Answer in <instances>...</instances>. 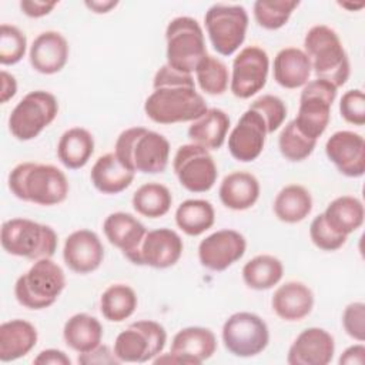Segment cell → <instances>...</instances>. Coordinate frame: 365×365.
I'll use <instances>...</instances> for the list:
<instances>
[{
    "label": "cell",
    "instance_id": "1",
    "mask_svg": "<svg viewBox=\"0 0 365 365\" xmlns=\"http://www.w3.org/2000/svg\"><path fill=\"white\" fill-rule=\"evenodd\" d=\"M153 88L144 101V113L157 124L192 123L208 110L204 97L195 90L192 76L167 64L155 71Z\"/></svg>",
    "mask_w": 365,
    "mask_h": 365
},
{
    "label": "cell",
    "instance_id": "2",
    "mask_svg": "<svg viewBox=\"0 0 365 365\" xmlns=\"http://www.w3.org/2000/svg\"><path fill=\"white\" fill-rule=\"evenodd\" d=\"M9 188L21 201L37 205H57L68 195L66 174L51 164L20 163L9 174Z\"/></svg>",
    "mask_w": 365,
    "mask_h": 365
},
{
    "label": "cell",
    "instance_id": "3",
    "mask_svg": "<svg viewBox=\"0 0 365 365\" xmlns=\"http://www.w3.org/2000/svg\"><path fill=\"white\" fill-rule=\"evenodd\" d=\"M114 154L131 173H164L170 160L168 140L145 127H130L115 140Z\"/></svg>",
    "mask_w": 365,
    "mask_h": 365
},
{
    "label": "cell",
    "instance_id": "4",
    "mask_svg": "<svg viewBox=\"0 0 365 365\" xmlns=\"http://www.w3.org/2000/svg\"><path fill=\"white\" fill-rule=\"evenodd\" d=\"M304 51L317 78L342 87L351 73L349 58L336 31L325 24L311 27L304 38Z\"/></svg>",
    "mask_w": 365,
    "mask_h": 365
},
{
    "label": "cell",
    "instance_id": "5",
    "mask_svg": "<svg viewBox=\"0 0 365 365\" xmlns=\"http://www.w3.org/2000/svg\"><path fill=\"white\" fill-rule=\"evenodd\" d=\"M66 288L63 268L51 258L34 261L27 272L14 284V297L27 309H46L51 307Z\"/></svg>",
    "mask_w": 365,
    "mask_h": 365
},
{
    "label": "cell",
    "instance_id": "6",
    "mask_svg": "<svg viewBox=\"0 0 365 365\" xmlns=\"http://www.w3.org/2000/svg\"><path fill=\"white\" fill-rule=\"evenodd\" d=\"M0 242L7 254L37 261L54 255L58 238L50 225L29 218H11L1 225Z\"/></svg>",
    "mask_w": 365,
    "mask_h": 365
},
{
    "label": "cell",
    "instance_id": "7",
    "mask_svg": "<svg viewBox=\"0 0 365 365\" xmlns=\"http://www.w3.org/2000/svg\"><path fill=\"white\" fill-rule=\"evenodd\" d=\"M167 66L191 74L204 57L208 56L200 23L188 16L173 19L165 29Z\"/></svg>",
    "mask_w": 365,
    "mask_h": 365
},
{
    "label": "cell",
    "instance_id": "8",
    "mask_svg": "<svg viewBox=\"0 0 365 365\" xmlns=\"http://www.w3.org/2000/svg\"><path fill=\"white\" fill-rule=\"evenodd\" d=\"M58 114V101L54 94L44 90L27 93L11 110L9 130L19 141L36 138Z\"/></svg>",
    "mask_w": 365,
    "mask_h": 365
},
{
    "label": "cell",
    "instance_id": "9",
    "mask_svg": "<svg viewBox=\"0 0 365 365\" xmlns=\"http://www.w3.org/2000/svg\"><path fill=\"white\" fill-rule=\"evenodd\" d=\"M212 48L221 56L234 54L242 46L248 29V13L240 4H212L204 16Z\"/></svg>",
    "mask_w": 365,
    "mask_h": 365
},
{
    "label": "cell",
    "instance_id": "10",
    "mask_svg": "<svg viewBox=\"0 0 365 365\" xmlns=\"http://www.w3.org/2000/svg\"><path fill=\"white\" fill-rule=\"evenodd\" d=\"M167 332L160 322L141 319L130 324L114 341V355L120 362L143 364L163 354Z\"/></svg>",
    "mask_w": 365,
    "mask_h": 365
},
{
    "label": "cell",
    "instance_id": "11",
    "mask_svg": "<svg viewBox=\"0 0 365 365\" xmlns=\"http://www.w3.org/2000/svg\"><path fill=\"white\" fill-rule=\"evenodd\" d=\"M336 87L329 81L315 78L308 81L301 91L297 117V127L302 134L318 140L327 130L331 120V107L336 98Z\"/></svg>",
    "mask_w": 365,
    "mask_h": 365
},
{
    "label": "cell",
    "instance_id": "12",
    "mask_svg": "<svg viewBox=\"0 0 365 365\" xmlns=\"http://www.w3.org/2000/svg\"><path fill=\"white\" fill-rule=\"evenodd\" d=\"M222 342L225 349L240 358H251L261 354L269 342V331L265 321L254 312H235L222 325Z\"/></svg>",
    "mask_w": 365,
    "mask_h": 365
},
{
    "label": "cell",
    "instance_id": "13",
    "mask_svg": "<svg viewBox=\"0 0 365 365\" xmlns=\"http://www.w3.org/2000/svg\"><path fill=\"white\" fill-rule=\"evenodd\" d=\"M173 170L180 184L190 192L210 191L218 177L217 164L210 150L194 143L178 147Z\"/></svg>",
    "mask_w": 365,
    "mask_h": 365
},
{
    "label": "cell",
    "instance_id": "14",
    "mask_svg": "<svg viewBox=\"0 0 365 365\" xmlns=\"http://www.w3.org/2000/svg\"><path fill=\"white\" fill-rule=\"evenodd\" d=\"M269 58L264 48L258 46L244 47L232 61L230 77L231 93L241 100H247L261 91L267 83Z\"/></svg>",
    "mask_w": 365,
    "mask_h": 365
},
{
    "label": "cell",
    "instance_id": "15",
    "mask_svg": "<svg viewBox=\"0 0 365 365\" xmlns=\"http://www.w3.org/2000/svg\"><path fill=\"white\" fill-rule=\"evenodd\" d=\"M217 351L214 332L204 327H187L180 329L173 341L168 354H160L154 364H185L200 365L210 359Z\"/></svg>",
    "mask_w": 365,
    "mask_h": 365
},
{
    "label": "cell",
    "instance_id": "16",
    "mask_svg": "<svg viewBox=\"0 0 365 365\" xmlns=\"http://www.w3.org/2000/svg\"><path fill=\"white\" fill-rule=\"evenodd\" d=\"M247 250L245 237L235 230H218L198 245V259L207 269L220 272L241 259Z\"/></svg>",
    "mask_w": 365,
    "mask_h": 365
},
{
    "label": "cell",
    "instance_id": "17",
    "mask_svg": "<svg viewBox=\"0 0 365 365\" xmlns=\"http://www.w3.org/2000/svg\"><path fill=\"white\" fill-rule=\"evenodd\" d=\"M267 134L262 117L247 108L228 135V151L240 163L254 161L264 150Z\"/></svg>",
    "mask_w": 365,
    "mask_h": 365
},
{
    "label": "cell",
    "instance_id": "18",
    "mask_svg": "<svg viewBox=\"0 0 365 365\" xmlns=\"http://www.w3.org/2000/svg\"><path fill=\"white\" fill-rule=\"evenodd\" d=\"M325 154L336 170L349 178H359L365 173V140L361 134L341 130L325 143Z\"/></svg>",
    "mask_w": 365,
    "mask_h": 365
},
{
    "label": "cell",
    "instance_id": "19",
    "mask_svg": "<svg viewBox=\"0 0 365 365\" xmlns=\"http://www.w3.org/2000/svg\"><path fill=\"white\" fill-rule=\"evenodd\" d=\"M184 244L181 237L171 228L147 231L138 251L135 265L164 269L175 265L182 255Z\"/></svg>",
    "mask_w": 365,
    "mask_h": 365
},
{
    "label": "cell",
    "instance_id": "20",
    "mask_svg": "<svg viewBox=\"0 0 365 365\" xmlns=\"http://www.w3.org/2000/svg\"><path fill=\"white\" fill-rule=\"evenodd\" d=\"M63 259L77 274H90L98 269L104 259V247L100 237L86 228L71 232L64 241Z\"/></svg>",
    "mask_w": 365,
    "mask_h": 365
},
{
    "label": "cell",
    "instance_id": "21",
    "mask_svg": "<svg viewBox=\"0 0 365 365\" xmlns=\"http://www.w3.org/2000/svg\"><path fill=\"white\" fill-rule=\"evenodd\" d=\"M335 354L334 336L324 328L304 329L291 344L287 355L289 365H327Z\"/></svg>",
    "mask_w": 365,
    "mask_h": 365
},
{
    "label": "cell",
    "instance_id": "22",
    "mask_svg": "<svg viewBox=\"0 0 365 365\" xmlns=\"http://www.w3.org/2000/svg\"><path fill=\"white\" fill-rule=\"evenodd\" d=\"M103 231L111 245L118 248L123 255L135 265L140 245L147 234V228L133 214L117 211L106 217Z\"/></svg>",
    "mask_w": 365,
    "mask_h": 365
},
{
    "label": "cell",
    "instance_id": "23",
    "mask_svg": "<svg viewBox=\"0 0 365 365\" xmlns=\"http://www.w3.org/2000/svg\"><path fill=\"white\" fill-rule=\"evenodd\" d=\"M70 54L66 37L54 30L40 33L31 43L29 60L31 67L40 74H56L64 68Z\"/></svg>",
    "mask_w": 365,
    "mask_h": 365
},
{
    "label": "cell",
    "instance_id": "24",
    "mask_svg": "<svg viewBox=\"0 0 365 365\" xmlns=\"http://www.w3.org/2000/svg\"><path fill=\"white\" fill-rule=\"evenodd\" d=\"M314 302V292L308 285L299 281H288L275 289L271 307L281 319L295 322L311 314Z\"/></svg>",
    "mask_w": 365,
    "mask_h": 365
},
{
    "label": "cell",
    "instance_id": "25",
    "mask_svg": "<svg viewBox=\"0 0 365 365\" xmlns=\"http://www.w3.org/2000/svg\"><path fill=\"white\" fill-rule=\"evenodd\" d=\"M259 191V182L254 174L234 171L222 178L218 195L224 207L234 211H244L258 201Z\"/></svg>",
    "mask_w": 365,
    "mask_h": 365
},
{
    "label": "cell",
    "instance_id": "26",
    "mask_svg": "<svg viewBox=\"0 0 365 365\" xmlns=\"http://www.w3.org/2000/svg\"><path fill=\"white\" fill-rule=\"evenodd\" d=\"M272 74L277 84L284 88L295 90L304 87L309 81L311 61L304 50L297 47H285L274 57Z\"/></svg>",
    "mask_w": 365,
    "mask_h": 365
},
{
    "label": "cell",
    "instance_id": "27",
    "mask_svg": "<svg viewBox=\"0 0 365 365\" xmlns=\"http://www.w3.org/2000/svg\"><path fill=\"white\" fill-rule=\"evenodd\" d=\"M36 327L26 319H11L0 325V361L11 362L26 356L37 344Z\"/></svg>",
    "mask_w": 365,
    "mask_h": 365
},
{
    "label": "cell",
    "instance_id": "28",
    "mask_svg": "<svg viewBox=\"0 0 365 365\" xmlns=\"http://www.w3.org/2000/svg\"><path fill=\"white\" fill-rule=\"evenodd\" d=\"M134 173L125 168L114 153H107L96 160L90 178L94 188L103 194H120L134 181Z\"/></svg>",
    "mask_w": 365,
    "mask_h": 365
},
{
    "label": "cell",
    "instance_id": "29",
    "mask_svg": "<svg viewBox=\"0 0 365 365\" xmlns=\"http://www.w3.org/2000/svg\"><path fill=\"white\" fill-rule=\"evenodd\" d=\"M230 117L221 108H208L201 117L194 120L188 127V138L191 143L205 147L207 150H218L222 147L228 130Z\"/></svg>",
    "mask_w": 365,
    "mask_h": 365
},
{
    "label": "cell",
    "instance_id": "30",
    "mask_svg": "<svg viewBox=\"0 0 365 365\" xmlns=\"http://www.w3.org/2000/svg\"><path fill=\"white\" fill-rule=\"evenodd\" d=\"M94 153V137L83 127L66 130L57 143V158L68 170L83 168Z\"/></svg>",
    "mask_w": 365,
    "mask_h": 365
},
{
    "label": "cell",
    "instance_id": "31",
    "mask_svg": "<svg viewBox=\"0 0 365 365\" xmlns=\"http://www.w3.org/2000/svg\"><path fill=\"white\" fill-rule=\"evenodd\" d=\"M63 338L68 348L78 354H86L101 344L103 325L96 317L78 312L66 321Z\"/></svg>",
    "mask_w": 365,
    "mask_h": 365
},
{
    "label": "cell",
    "instance_id": "32",
    "mask_svg": "<svg viewBox=\"0 0 365 365\" xmlns=\"http://www.w3.org/2000/svg\"><path fill=\"white\" fill-rule=\"evenodd\" d=\"M322 215L325 222L336 234L348 237L364 224L365 210L359 198L352 195H341L327 205Z\"/></svg>",
    "mask_w": 365,
    "mask_h": 365
},
{
    "label": "cell",
    "instance_id": "33",
    "mask_svg": "<svg viewBox=\"0 0 365 365\" xmlns=\"http://www.w3.org/2000/svg\"><path fill=\"white\" fill-rule=\"evenodd\" d=\"M275 217L287 224H297L305 220L312 211L311 192L299 184L285 185L275 197L274 204Z\"/></svg>",
    "mask_w": 365,
    "mask_h": 365
},
{
    "label": "cell",
    "instance_id": "34",
    "mask_svg": "<svg viewBox=\"0 0 365 365\" xmlns=\"http://www.w3.org/2000/svg\"><path fill=\"white\" fill-rule=\"evenodd\" d=\"M215 211L210 201L190 198L182 201L175 210L177 227L190 237H198L214 225Z\"/></svg>",
    "mask_w": 365,
    "mask_h": 365
},
{
    "label": "cell",
    "instance_id": "35",
    "mask_svg": "<svg viewBox=\"0 0 365 365\" xmlns=\"http://www.w3.org/2000/svg\"><path fill=\"white\" fill-rule=\"evenodd\" d=\"M284 275L281 259L269 254H259L251 258L242 267V279L245 285L255 291H265L277 285Z\"/></svg>",
    "mask_w": 365,
    "mask_h": 365
},
{
    "label": "cell",
    "instance_id": "36",
    "mask_svg": "<svg viewBox=\"0 0 365 365\" xmlns=\"http://www.w3.org/2000/svg\"><path fill=\"white\" fill-rule=\"evenodd\" d=\"M137 304V294L127 284H113L100 297L101 315L110 322H123L130 318Z\"/></svg>",
    "mask_w": 365,
    "mask_h": 365
},
{
    "label": "cell",
    "instance_id": "37",
    "mask_svg": "<svg viewBox=\"0 0 365 365\" xmlns=\"http://www.w3.org/2000/svg\"><path fill=\"white\" fill-rule=\"evenodd\" d=\"M131 202L137 214L147 218H160L170 211L173 195L165 185L147 182L134 191Z\"/></svg>",
    "mask_w": 365,
    "mask_h": 365
},
{
    "label": "cell",
    "instance_id": "38",
    "mask_svg": "<svg viewBox=\"0 0 365 365\" xmlns=\"http://www.w3.org/2000/svg\"><path fill=\"white\" fill-rule=\"evenodd\" d=\"M298 6V0H257L252 6V13L259 27L278 30L288 23Z\"/></svg>",
    "mask_w": 365,
    "mask_h": 365
},
{
    "label": "cell",
    "instance_id": "39",
    "mask_svg": "<svg viewBox=\"0 0 365 365\" xmlns=\"http://www.w3.org/2000/svg\"><path fill=\"white\" fill-rule=\"evenodd\" d=\"M195 78L201 91L210 96H221L228 88L230 73L220 58L208 54L197 66Z\"/></svg>",
    "mask_w": 365,
    "mask_h": 365
},
{
    "label": "cell",
    "instance_id": "40",
    "mask_svg": "<svg viewBox=\"0 0 365 365\" xmlns=\"http://www.w3.org/2000/svg\"><path fill=\"white\" fill-rule=\"evenodd\" d=\"M317 147V140H312L302 134L295 121H289L284 125L278 135V148L282 157L292 163H299L308 158Z\"/></svg>",
    "mask_w": 365,
    "mask_h": 365
},
{
    "label": "cell",
    "instance_id": "41",
    "mask_svg": "<svg viewBox=\"0 0 365 365\" xmlns=\"http://www.w3.org/2000/svg\"><path fill=\"white\" fill-rule=\"evenodd\" d=\"M26 34L16 26H0V63L3 66L17 64L26 54Z\"/></svg>",
    "mask_w": 365,
    "mask_h": 365
},
{
    "label": "cell",
    "instance_id": "42",
    "mask_svg": "<svg viewBox=\"0 0 365 365\" xmlns=\"http://www.w3.org/2000/svg\"><path fill=\"white\" fill-rule=\"evenodd\" d=\"M248 108L257 111L262 117L268 134L277 131L284 124L287 117L285 103L279 97L272 94H264L258 97L250 104Z\"/></svg>",
    "mask_w": 365,
    "mask_h": 365
},
{
    "label": "cell",
    "instance_id": "43",
    "mask_svg": "<svg viewBox=\"0 0 365 365\" xmlns=\"http://www.w3.org/2000/svg\"><path fill=\"white\" fill-rule=\"evenodd\" d=\"M309 238L314 242L315 247H318L322 251H336L339 250L345 242V235L336 234L324 220V215H317L309 225Z\"/></svg>",
    "mask_w": 365,
    "mask_h": 365
},
{
    "label": "cell",
    "instance_id": "44",
    "mask_svg": "<svg viewBox=\"0 0 365 365\" xmlns=\"http://www.w3.org/2000/svg\"><path fill=\"white\" fill-rule=\"evenodd\" d=\"M341 117L354 125L365 124V96L359 88L348 90L339 100Z\"/></svg>",
    "mask_w": 365,
    "mask_h": 365
},
{
    "label": "cell",
    "instance_id": "45",
    "mask_svg": "<svg viewBox=\"0 0 365 365\" xmlns=\"http://www.w3.org/2000/svg\"><path fill=\"white\" fill-rule=\"evenodd\" d=\"M342 327L352 339L358 342L365 341V304L351 302L342 312Z\"/></svg>",
    "mask_w": 365,
    "mask_h": 365
},
{
    "label": "cell",
    "instance_id": "46",
    "mask_svg": "<svg viewBox=\"0 0 365 365\" xmlns=\"http://www.w3.org/2000/svg\"><path fill=\"white\" fill-rule=\"evenodd\" d=\"M78 364L81 365H114L120 364L117 356L114 355V351L110 349L107 345H98L97 348L91 349L86 354H78Z\"/></svg>",
    "mask_w": 365,
    "mask_h": 365
},
{
    "label": "cell",
    "instance_id": "47",
    "mask_svg": "<svg viewBox=\"0 0 365 365\" xmlns=\"http://www.w3.org/2000/svg\"><path fill=\"white\" fill-rule=\"evenodd\" d=\"M57 1H40V0H23L20 1V9L23 14L31 19H40L53 11Z\"/></svg>",
    "mask_w": 365,
    "mask_h": 365
},
{
    "label": "cell",
    "instance_id": "48",
    "mask_svg": "<svg viewBox=\"0 0 365 365\" xmlns=\"http://www.w3.org/2000/svg\"><path fill=\"white\" fill-rule=\"evenodd\" d=\"M33 364L36 365H71V359L64 351L56 349V348H47L37 354V356L33 359Z\"/></svg>",
    "mask_w": 365,
    "mask_h": 365
},
{
    "label": "cell",
    "instance_id": "49",
    "mask_svg": "<svg viewBox=\"0 0 365 365\" xmlns=\"http://www.w3.org/2000/svg\"><path fill=\"white\" fill-rule=\"evenodd\" d=\"M341 365H364L365 362V346L362 342L348 346L338 361Z\"/></svg>",
    "mask_w": 365,
    "mask_h": 365
},
{
    "label": "cell",
    "instance_id": "50",
    "mask_svg": "<svg viewBox=\"0 0 365 365\" xmlns=\"http://www.w3.org/2000/svg\"><path fill=\"white\" fill-rule=\"evenodd\" d=\"M1 78V91H0V101L4 104L9 100H11L17 93V81L16 77L6 70H1L0 73Z\"/></svg>",
    "mask_w": 365,
    "mask_h": 365
},
{
    "label": "cell",
    "instance_id": "51",
    "mask_svg": "<svg viewBox=\"0 0 365 365\" xmlns=\"http://www.w3.org/2000/svg\"><path fill=\"white\" fill-rule=\"evenodd\" d=\"M84 4H86V7L90 10V11H93V13H96V14H106V13H108V11H111L117 4H118V1H115V0H87V1H84Z\"/></svg>",
    "mask_w": 365,
    "mask_h": 365
},
{
    "label": "cell",
    "instance_id": "52",
    "mask_svg": "<svg viewBox=\"0 0 365 365\" xmlns=\"http://www.w3.org/2000/svg\"><path fill=\"white\" fill-rule=\"evenodd\" d=\"M339 6H341V7L351 9V10H352V9L355 10V9H362V7H364V3H358V4H354V6H352V4H349V3H339Z\"/></svg>",
    "mask_w": 365,
    "mask_h": 365
}]
</instances>
